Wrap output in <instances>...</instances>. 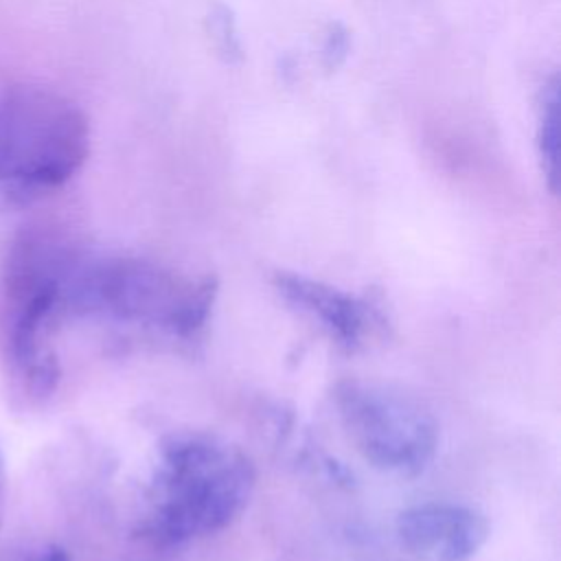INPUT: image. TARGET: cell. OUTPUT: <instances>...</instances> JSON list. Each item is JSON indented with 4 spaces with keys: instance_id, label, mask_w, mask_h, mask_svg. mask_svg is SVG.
Returning <instances> with one entry per match:
<instances>
[{
    "instance_id": "1",
    "label": "cell",
    "mask_w": 561,
    "mask_h": 561,
    "mask_svg": "<svg viewBox=\"0 0 561 561\" xmlns=\"http://www.w3.org/2000/svg\"><path fill=\"white\" fill-rule=\"evenodd\" d=\"M256 473L232 443L206 432H175L160 445L145 537L184 543L230 526L248 506Z\"/></svg>"
},
{
    "instance_id": "2",
    "label": "cell",
    "mask_w": 561,
    "mask_h": 561,
    "mask_svg": "<svg viewBox=\"0 0 561 561\" xmlns=\"http://www.w3.org/2000/svg\"><path fill=\"white\" fill-rule=\"evenodd\" d=\"M90 153L85 112L46 88L0 96V184L22 199L66 184Z\"/></svg>"
},
{
    "instance_id": "3",
    "label": "cell",
    "mask_w": 561,
    "mask_h": 561,
    "mask_svg": "<svg viewBox=\"0 0 561 561\" xmlns=\"http://www.w3.org/2000/svg\"><path fill=\"white\" fill-rule=\"evenodd\" d=\"M217 280H184L138 259H112L81 270L72 298L83 307L105 309L123 320L151 322L175 335L199 331L213 309Z\"/></svg>"
},
{
    "instance_id": "4",
    "label": "cell",
    "mask_w": 561,
    "mask_h": 561,
    "mask_svg": "<svg viewBox=\"0 0 561 561\" xmlns=\"http://www.w3.org/2000/svg\"><path fill=\"white\" fill-rule=\"evenodd\" d=\"M335 405L362 458L379 471L414 478L438 449V423L416 399L383 386L342 381Z\"/></svg>"
},
{
    "instance_id": "5",
    "label": "cell",
    "mask_w": 561,
    "mask_h": 561,
    "mask_svg": "<svg viewBox=\"0 0 561 561\" xmlns=\"http://www.w3.org/2000/svg\"><path fill=\"white\" fill-rule=\"evenodd\" d=\"M397 539L414 561H471L489 539L486 517L465 504L425 502L397 517Z\"/></svg>"
},
{
    "instance_id": "6",
    "label": "cell",
    "mask_w": 561,
    "mask_h": 561,
    "mask_svg": "<svg viewBox=\"0 0 561 561\" xmlns=\"http://www.w3.org/2000/svg\"><path fill=\"white\" fill-rule=\"evenodd\" d=\"M276 291L296 309L318 320L344 346H357L366 331V302L327 283L294 272L274 274Z\"/></svg>"
},
{
    "instance_id": "7",
    "label": "cell",
    "mask_w": 561,
    "mask_h": 561,
    "mask_svg": "<svg viewBox=\"0 0 561 561\" xmlns=\"http://www.w3.org/2000/svg\"><path fill=\"white\" fill-rule=\"evenodd\" d=\"M537 149L541 158L543 175L554 191V167L559 151V81L552 77L539 94V118H537Z\"/></svg>"
},
{
    "instance_id": "8",
    "label": "cell",
    "mask_w": 561,
    "mask_h": 561,
    "mask_svg": "<svg viewBox=\"0 0 561 561\" xmlns=\"http://www.w3.org/2000/svg\"><path fill=\"white\" fill-rule=\"evenodd\" d=\"M37 561H70L68 552L61 550V548H48Z\"/></svg>"
},
{
    "instance_id": "9",
    "label": "cell",
    "mask_w": 561,
    "mask_h": 561,
    "mask_svg": "<svg viewBox=\"0 0 561 561\" xmlns=\"http://www.w3.org/2000/svg\"><path fill=\"white\" fill-rule=\"evenodd\" d=\"M2 504H4V467L0 458V519H2Z\"/></svg>"
}]
</instances>
